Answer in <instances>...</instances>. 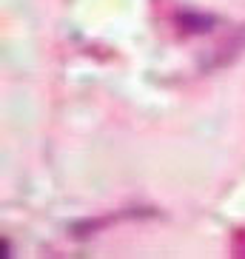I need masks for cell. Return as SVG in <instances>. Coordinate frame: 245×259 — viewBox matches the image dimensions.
I'll use <instances>...</instances> for the list:
<instances>
[{
    "label": "cell",
    "instance_id": "6da1fadb",
    "mask_svg": "<svg viewBox=\"0 0 245 259\" xmlns=\"http://www.w3.org/2000/svg\"><path fill=\"white\" fill-rule=\"evenodd\" d=\"M242 49H245V31H242V34H239V31H234L231 37H225L220 46L214 49V54H211L208 60H202V69H206V71H214V69L228 66V63L234 60V57H237Z\"/></svg>",
    "mask_w": 245,
    "mask_h": 259
},
{
    "label": "cell",
    "instance_id": "7a4b0ae2",
    "mask_svg": "<svg viewBox=\"0 0 245 259\" xmlns=\"http://www.w3.org/2000/svg\"><path fill=\"white\" fill-rule=\"evenodd\" d=\"M217 26V17L199 15V12H180L177 15V29L183 34H206Z\"/></svg>",
    "mask_w": 245,
    "mask_h": 259
},
{
    "label": "cell",
    "instance_id": "3957f363",
    "mask_svg": "<svg viewBox=\"0 0 245 259\" xmlns=\"http://www.w3.org/2000/svg\"><path fill=\"white\" fill-rule=\"evenodd\" d=\"M231 256H242L245 259V228H237L231 234Z\"/></svg>",
    "mask_w": 245,
    "mask_h": 259
}]
</instances>
